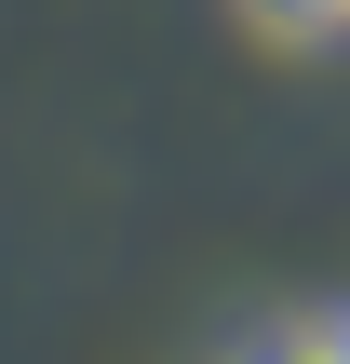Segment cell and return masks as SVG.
<instances>
[{
    "label": "cell",
    "instance_id": "obj_1",
    "mask_svg": "<svg viewBox=\"0 0 350 364\" xmlns=\"http://www.w3.org/2000/svg\"><path fill=\"white\" fill-rule=\"evenodd\" d=\"M243 364H350V311H310V324H270Z\"/></svg>",
    "mask_w": 350,
    "mask_h": 364
},
{
    "label": "cell",
    "instance_id": "obj_2",
    "mask_svg": "<svg viewBox=\"0 0 350 364\" xmlns=\"http://www.w3.org/2000/svg\"><path fill=\"white\" fill-rule=\"evenodd\" d=\"M283 41H350V0H256Z\"/></svg>",
    "mask_w": 350,
    "mask_h": 364
}]
</instances>
